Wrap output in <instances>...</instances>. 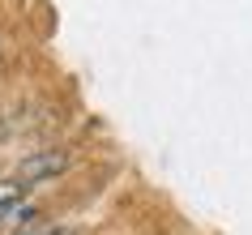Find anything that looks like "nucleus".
<instances>
[{
  "label": "nucleus",
  "instance_id": "obj_1",
  "mask_svg": "<svg viewBox=\"0 0 252 235\" xmlns=\"http://www.w3.org/2000/svg\"><path fill=\"white\" fill-rule=\"evenodd\" d=\"M60 171H68V150H34L22 158L17 180L22 184H39V180H56Z\"/></svg>",
  "mask_w": 252,
  "mask_h": 235
},
{
  "label": "nucleus",
  "instance_id": "obj_2",
  "mask_svg": "<svg viewBox=\"0 0 252 235\" xmlns=\"http://www.w3.org/2000/svg\"><path fill=\"white\" fill-rule=\"evenodd\" d=\"M22 201H26V184L22 180H0V218H9Z\"/></svg>",
  "mask_w": 252,
  "mask_h": 235
},
{
  "label": "nucleus",
  "instance_id": "obj_3",
  "mask_svg": "<svg viewBox=\"0 0 252 235\" xmlns=\"http://www.w3.org/2000/svg\"><path fill=\"white\" fill-rule=\"evenodd\" d=\"M39 235H77V231H73V227H43Z\"/></svg>",
  "mask_w": 252,
  "mask_h": 235
}]
</instances>
